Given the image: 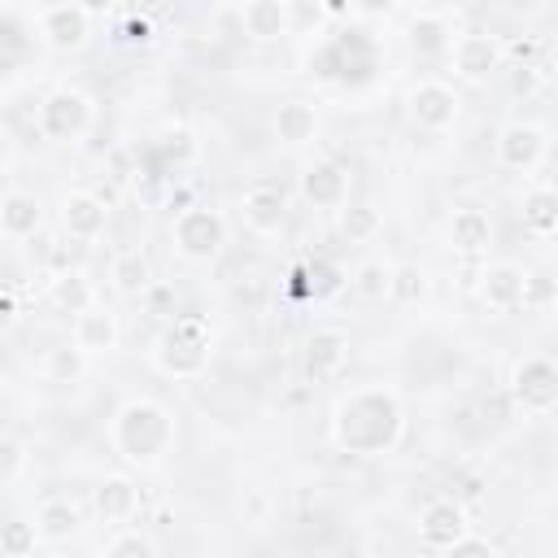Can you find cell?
Returning <instances> with one entry per match:
<instances>
[{
  "label": "cell",
  "instance_id": "6da1fadb",
  "mask_svg": "<svg viewBox=\"0 0 558 558\" xmlns=\"http://www.w3.org/2000/svg\"><path fill=\"white\" fill-rule=\"evenodd\" d=\"M405 432V410L392 388H349L331 410V440L353 458L392 453Z\"/></svg>",
  "mask_w": 558,
  "mask_h": 558
},
{
  "label": "cell",
  "instance_id": "7a4b0ae2",
  "mask_svg": "<svg viewBox=\"0 0 558 558\" xmlns=\"http://www.w3.org/2000/svg\"><path fill=\"white\" fill-rule=\"evenodd\" d=\"M174 436H179L174 414H170L161 401H153V397H131V401H122L118 414H113V423H109V445H113V453H118L126 466H140V471L157 466V462L174 449Z\"/></svg>",
  "mask_w": 558,
  "mask_h": 558
},
{
  "label": "cell",
  "instance_id": "3957f363",
  "mask_svg": "<svg viewBox=\"0 0 558 558\" xmlns=\"http://www.w3.org/2000/svg\"><path fill=\"white\" fill-rule=\"evenodd\" d=\"M209 323L196 318V314H183L174 318L157 340H153V366L166 375V379H196L209 371Z\"/></svg>",
  "mask_w": 558,
  "mask_h": 558
},
{
  "label": "cell",
  "instance_id": "277c9868",
  "mask_svg": "<svg viewBox=\"0 0 558 558\" xmlns=\"http://www.w3.org/2000/svg\"><path fill=\"white\" fill-rule=\"evenodd\" d=\"M170 244H174V253L183 262L209 266L227 248V218L218 209H209V205H187L170 222Z\"/></svg>",
  "mask_w": 558,
  "mask_h": 558
},
{
  "label": "cell",
  "instance_id": "5b68a950",
  "mask_svg": "<svg viewBox=\"0 0 558 558\" xmlns=\"http://www.w3.org/2000/svg\"><path fill=\"white\" fill-rule=\"evenodd\" d=\"M92 118H96V105L78 87H52L35 109V126L52 144H78L92 131Z\"/></svg>",
  "mask_w": 558,
  "mask_h": 558
},
{
  "label": "cell",
  "instance_id": "8992f818",
  "mask_svg": "<svg viewBox=\"0 0 558 558\" xmlns=\"http://www.w3.org/2000/svg\"><path fill=\"white\" fill-rule=\"evenodd\" d=\"M445 61H449L453 78L480 87V83H488V78L506 65V44H501L497 35H488V31H462V35L449 39Z\"/></svg>",
  "mask_w": 558,
  "mask_h": 558
},
{
  "label": "cell",
  "instance_id": "52a82bcc",
  "mask_svg": "<svg viewBox=\"0 0 558 558\" xmlns=\"http://www.w3.org/2000/svg\"><path fill=\"white\" fill-rule=\"evenodd\" d=\"M510 401H514L523 414H532V418L549 414V410L558 405V366H554L545 353L519 357L514 371H510Z\"/></svg>",
  "mask_w": 558,
  "mask_h": 558
},
{
  "label": "cell",
  "instance_id": "ba28073f",
  "mask_svg": "<svg viewBox=\"0 0 558 558\" xmlns=\"http://www.w3.org/2000/svg\"><path fill=\"white\" fill-rule=\"evenodd\" d=\"M458 105L462 100L445 78H418L405 92V109H410V122L418 131H449L458 122Z\"/></svg>",
  "mask_w": 558,
  "mask_h": 558
},
{
  "label": "cell",
  "instance_id": "9c48e42d",
  "mask_svg": "<svg viewBox=\"0 0 558 558\" xmlns=\"http://www.w3.org/2000/svg\"><path fill=\"white\" fill-rule=\"evenodd\" d=\"M545 148H549V135H545V126H541V122H523V118L506 122V126L497 131V140H493L497 166H506V170H519V174L536 170V166L545 161Z\"/></svg>",
  "mask_w": 558,
  "mask_h": 558
},
{
  "label": "cell",
  "instance_id": "30bf717a",
  "mask_svg": "<svg viewBox=\"0 0 558 558\" xmlns=\"http://www.w3.org/2000/svg\"><path fill=\"white\" fill-rule=\"evenodd\" d=\"M35 26L52 52H78L92 39V9L87 4H44L35 13Z\"/></svg>",
  "mask_w": 558,
  "mask_h": 558
},
{
  "label": "cell",
  "instance_id": "8fae6325",
  "mask_svg": "<svg viewBox=\"0 0 558 558\" xmlns=\"http://www.w3.org/2000/svg\"><path fill=\"white\" fill-rule=\"evenodd\" d=\"M240 218H244L248 231L275 235L288 222V192H283V183H275V179L248 183L244 196H240Z\"/></svg>",
  "mask_w": 558,
  "mask_h": 558
},
{
  "label": "cell",
  "instance_id": "7c38bea8",
  "mask_svg": "<svg viewBox=\"0 0 558 558\" xmlns=\"http://www.w3.org/2000/svg\"><path fill=\"white\" fill-rule=\"evenodd\" d=\"M418 541L436 554H445L449 545H458L462 536H471V523H466V510L453 501V497H436L418 510V523H414Z\"/></svg>",
  "mask_w": 558,
  "mask_h": 558
},
{
  "label": "cell",
  "instance_id": "4fadbf2b",
  "mask_svg": "<svg viewBox=\"0 0 558 558\" xmlns=\"http://www.w3.org/2000/svg\"><path fill=\"white\" fill-rule=\"evenodd\" d=\"M105 222H109V201H105V196H96V192H87V187H70V192L61 196V231H65L70 240L92 244V240L105 235Z\"/></svg>",
  "mask_w": 558,
  "mask_h": 558
},
{
  "label": "cell",
  "instance_id": "5bb4252c",
  "mask_svg": "<svg viewBox=\"0 0 558 558\" xmlns=\"http://www.w3.org/2000/svg\"><path fill=\"white\" fill-rule=\"evenodd\" d=\"M349 349H353L349 344V331H340V327H314L305 336V375L314 384L336 379L349 366Z\"/></svg>",
  "mask_w": 558,
  "mask_h": 558
},
{
  "label": "cell",
  "instance_id": "9a60e30c",
  "mask_svg": "<svg viewBox=\"0 0 558 558\" xmlns=\"http://www.w3.org/2000/svg\"><path fill=\"white\" fill-rule=\"evenodd\" d=\"M523 279H527L523 266H514V262H488V266L480 270L475 292H480V301H484L493 314H510V310L523 305Z\"/></svg>",
  "mask_w": 558,
  "mask_h": 558
},
{
  "label": "cell",
  "instance_id": "2e32d148",
  "mask_svg": "<svg viewBox=\"0 0 558 558\" xmlns=\"http://www.w3.org/2000/svg\"><path fill=\"white\" fill-rule=\"evenodd\" d=\"M301 196L314 209H340L349 205V170L336 161H310L301 170Z\"/></svg>",
  "mask_w": 558,
  "mask_h": 558
},
{
  "label": "cell",
  "instance_id": "e0dca14e",
  "mask_svg": "<svg viewBox=\"0 0 558 558\" xmlns=\"http://www.w3.org/2000/svg\"><path fill=\"white\" fill-rule=\"evenodd\" d=\"M92 510L96 519L105 523H126L135 510H140V484L131 475H105L96 488H92Z\"/></svg>",
  "mask_w": 558,
  "mask_h": 558
},
{
  "label": "cell",
  "instance_id": "ac0fdd59",
  "mask_svg": "<svg viewBox=\"0 0 558 558\" xmlns=\"http://www.w3.org/2000/svg\"><path fill=\"white\" fill-rule=\"evenodd\" d=\"M118 340H122V327H118V318H113L105 305H92L87 314L74 318V349H78V353H87V357L113 353Z\"/></svg>",
  "mask_w": 558,
  "mask_h": 558
},
{
  "label": "cell",
  "instance_id": "d6986e66",
  "mask_svg": "<svg viewBox=\"0 0 558 558\" xmlns=\"http://www.w3.org/2000/svg\"><path fill=\"white\" fill-rule=\"evenodd\" d=\"M31 527H35V536H39V541L61 545V541L78 536V527H83V510H78L70 497H48V501H39V506H35Z\"/></svg>",
  "mask_w": 558,
  "mask_h": 558
},
{
  "label": "cell",
  "instance_id": "ffe728a7",
  "mask_svg": "<svg viewBox=\"0 0 558 558\" xmlns=\"http://www.w3.org/2000/svg\"><path fill=\"white\" fill-rule=\"evenodd\" d=\"M314 135H318V109H314L310 100L292 96V100H283V105L275 109V140H279V144L305 148V144H314Z\"/></svg>",
  "mask_w": 558,
  "mask_h": 558
},
{
  "label": "cell",
  "instance_id": "44dd1931",
  "mask_svg": "<svg viewBox=\"0 0 558 558\" xmlns=\"http://www.w3.org/2000/svg\"><path fill=\"white\" fill-rule=\"evenodd\" d=\"M44 296H48V305H52L57 314H74V318L96 305V288H92V279H87L83 270H57V275L48 279Z\"/></svg>",
  "mask_w": 558,
  "mask_h": 558
},
{
  "label": "cell",
  "instance_id": "7402d4cb",
  "mask_svg": "<svg viewBox=\"0 0 558 558\" xmlns=\"http://www.w3.org/2000/svg\"><path fill=\"white\" fill-rule=\"evenodd\" d=\"M240 26H244V35L257 39V44H270V39L292 35V26H288V4H283V0H248V4H240Z\"/></svg>",
  "mask_w": 558,
  "mask_h": 558
},
{
  "label": "cell",
  "instance_id": "603a6c76",
  "mask_svg": "<svg viewBox=\"0 0 558 558\" xmlns=\"http://www.w3.org/2000/svg\"><path fill=\"white\" fill-rule=\"evenodd\" d=\"M445 235H449V244H453L458 253H484V248L493 244V222H488V214H484V209L462 205V209H453V214H449Z\"/></svg>",
  "mask_w": 558,
  "mask_h": 558
},
{
  "label": "cell",
  "instance_id": "cb8c5ba5",
  "mask_svg": "<svg viewBox=\"0 0 558 558\" xmlns=\"http://www.w3.org/2000/svg\"><path fill=\"white\" fill-rule=\"evenodd\" d=\"M39 222H44V205H39L31 192H17V187H13V192L0 196V231H4L9 240L35 235Z\"/></svg>",
  "mask_w": 558,
  "mask_h": 558
},
{
  "label": "cell",
  "instance_id": "d4e9b609",
  "mask_svg": "<svg viewBox=\"0 0 558 558\" xmlns=\"http://www.w3.org/2000/svg\"><path fill=\"white\" fill-rule=\"evenodd\" d=\"M340 235L349 244H371L384 235V209L371 205V201H353V205H340Z\"/></svg>",
  "mask_w": 558,
  "mask_h": 558
},
{
  "label": "cell",
  "instance_id": "484cf974",
  "mask_svg": "<svg viewBox=\"0 0 558 558\" xmlns=\"http://www.w3.org/2000/svg\"><path fill=\"white\" fill-rule=\"evenodd\" d=\"M109 279H113V288H118L122 296H144V292L157 283V279H153V266H148V257H144L140 248L118 253L113 266H109Z\"/></svg>",
  "mask_w": 558,
  "mask_h": 558
},
{
  "label": "cell",
  "instance_id": "4316f807",
  "mask_svg": "<svg viewBox=\"0 0 558 558\" xmlns=\"http://www.w3.org/2000/svg\"><path fill=\"white\" fill-rule=\"evenodd\" d=\"M523 227L541 240H549L558 231V196L554 187H527L523 192Z\"/></svg>",
  "mask_w": 558,
  "mask_h": 558
},
{
  "label": "cell",
  "instance_id": "83f0119b",
  "mask_svg": "<svg viewBox=\"0 0 558 558\" xmlns=\"http://www.w3.org/2000/svg\"><path fill=\"white\" fill-rule=\"evenodd\" d=\"M349 288H353L362 301H371V305H375V301H392V266L379 262V257H366V262H357Z\"/></svg>",
  "mask_w": 558,
  "mask_h": 558
},
{
  "label": "cell",
  "instance_id": "f1b7e54d",
  "mask_svg": "<svg viewBox=\"0 0 558 558\" xmlns=\"http://www.w3.org/2000/svg\"><path fill=\"white\" fill-rule=\"evenodd\" d=\"M83 371H87V353H78L74 340L70 344H52L44 353V379H52V384H74Z\"/></svg>",
  "mask_w": 558,
  "mask_h": 558
},
{
  "label": "cell",
  "instance_id": "f546056e",
  "mask_svg": "<svg viewBox=\"0 0 558 558\" xmlns=\"http://www.w3.org/2000/svg\"><path fill=\"white\" fill-rule=\"evenodd\" d=\"M39 545L31 519H4L0 523V558H31Z\"/></svg>",
  "mask_w": 558,
  "mask_h": 558
},
{
  "label": "cell",
  "instance_id": "4dcf8cb0",
  "mask_svg": "<svg viewBox=\"0 0 558 558\" xmlns=\"http://www.w3.org/2000/svg\"><path fill=\"white\" fill-rule=\"evenodd\" d=\"M405 35H410V44L414 48H449V26L440 22V17H432V13H418L410 26H405Z\"/></svg>",
  "mask_w": 558,
  "mask_h": 558
},
{
  "label": "cell",
  "instance_id": "1f68e13d",
  "mask_svg": "<svg viewBox=\"0 0 558 558\" xmlns=\"http://www.w3.org/2000/svg\"><path fill=\"white\" fill-rule=\"evenodd\" d=\"M100 558H157V545H153L144 532H118V536L100 549Z\"/></svg>",
  "mask_w": 558,
  "mask_h": 558
},
{
  "label": "cell",
  "instance_id": "d6a6232c",
  "mask_svg": "<svg viewBox=\"0 0 558 558\" xmlns=\"http://www.w3.org/2000/svg\"><path fill=\"white\" fill-rule=\"evenodd\" d=\"M423 270L418 266H392V296L397 301H414V296H423Z\"/></svg>",
  "mask_w": 558,
  "mask_h": 558
},
{
  "label": "cell",
  "instance_id": "836d02e7",
  "mask_svg": "<svg viewBox=\"0 0 558 558\" xmlns=\"http://www.w3.org/2000/svg\"><path fill=\"white\" fill-rule=\"evenodd\" d=\"M192 153H196V140H192V131L174 126V131H166V135H161V157H166V161H174V166H179V161H187Z\"/></svg>",
  "mask_w": 558,
  "mask_h": 558
},
{
  "label": "cell",
  "instance_id": "e575fe53",
  "mask_svg": "<svg viewBox=\"0 0 558 558\" xmlns=\"http://www.w3.org/2000/svg\"><path fill=\"white\" fill-rule=\"evenodd\" d=\"M440 558H501V554H497V545L484 541V536H462V541L449 545Z\"/></svg>",
  "mask_w": 558,
  "mask_h": 558
},
{
  "label": "cell",
  "instance_id": "d590c367",
  "mask_svg": "<svg viewBox=\"0 0 558 558\" xmlns=\"http://www.w3.org/2000/svg\"><path fill=\"white\" fill-rule=\"evenodd\" d=\"M26 462V449L13 440V436H0V484H9Z\"/></svg>",
  "mask_w": 558,
  "mask_h": 558
},
{
  "label": "cell",
  "instance_id": "8d00e7d4",
  "mask_svg": "<svg viewBox=\"0 0 558 558\" xmlns=\"http://www.w3.org/2000/svg\"><path fill=\"white\" fill-rule=\"evenodd\" d=\"M549 296H554V288H549L545 275H527L523 279V305H545Z\"/></svg>",
  "mask_w": 558,
  "mask_h": 558
},
{
  "label": "cell",
  "instance_id": "74e56055",
  "mask_svg": "<svg viewBox=\"0 0 558 558\" xmlns=\"http://www.w3.org/2000/svg\"><path fill=\"white\" fill-rule=\"evenodd\" d=\"M144 301L153 305V314H166V305H174V288H166V283H153V288L144 292Z\"/></svg>",
  "mask_w": 558,
  "mask_h": 558
},
{
  "label": "cell",
  "instance_id": "f35d334b",
  "mask_svg": "<svg viewBox=\"0 0 558 558\" xmlns=\"http://www.w3.org/2000/svg\"><path fill=\"white\" fill-rule=\"evenodd\" d=\"M122 31H126V35H122L126 44H148V39H153V26H148L144 17H131V22L122 26Z\"/></svg>",
  "mask_w": 558,
  "mask_h": 558
},
{
  "label": "cell",
  "instance_id": "ab89813d",
  "mask_svg": "<svg viewBox=\"0 0 558 558\" xmlns=\"http://www.w3.org/2000/svg\"><path fill=\"white\" fill-rule=\"evenodd\" d=\"M541 74H545L541 65H519V70H514V87H519V92H532Z\"/></svg>",
  "mask_w": 558,
  "mask_h": 558
},
{
  "label": "cell",
  "instance_id": "60d3db41",
  "mask_svg": "<svg viewBox=\"0 0 558 558\" xmlns=\"http://www.w3.org/2000/svg\"><path fill=\"white\" fill-rule=\"evenodd\" d=\"M9 161H13V135L0 126V170H9Z\"/></svg>",
  "mask_w": 558,
  "mask_h": 558
},
{
  "label": "cell",
  "instance_id": "b9f144b4",
  "mask_svg": "<svg viewBox=\"0 0 558 558\" xmlns=\"http://www.w3.org/2000/svg\"><path fill=\"white\" fill-rule=\"evenodd\" d=\"M13 314H17L13 296H9V292H0V323H13Z\"/></svg>",
  "mask_w": 558,
  "mask_h": 558
}]
</instances>
